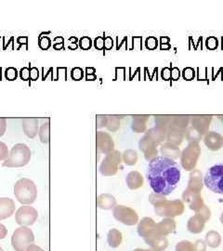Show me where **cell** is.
<instances>
[{
  "instance_id": "cell-33",
  "label": "cell",
  "mask_w": 223,
  "mask_h": 251,
  "mask_svg": "<svg viewBox=\"0 0 223 251\" xmlns=\"http://www.w3.org/2000/svg\"><path fill=\"white\" fill-rule=\"evenodd\" d=\"M138 152L132 149H127L122 153V161L126 166H135L138 162Z\"/></svg>"
},
{
  "instance_id": "cell-29",
  "label": "cell",
  "mask_w": 223,
  "mask_h": 251,
  "mask_svg": "<svg viewBox=\"0 0 223 251\" xmlns=\"http://www.w3.org/2000/svg\"><path fill=\"white\" fill-rule=\"evenodd\" d=\"M123 240L122 233L117 229H112L107 234V242L111 248H118Z\"/></svg>"
},
{
  "instance_id": "cell-23",
  "label": "cell",
  "mask_w": 223,
  "mask_h": 251,
  "mask_svg": "<svg viewBox=\"0 0 223 251\" xmlns=\"http://www.w3.org/2000/svg\"><path fill=\"white\" fill-rule=\"evenodd\" d=\"M126 185L130 190L142 188L144 183L143 176L139 171H130L126 176Z\"/></svg>"
},
{
  "instance_id": "cell-42",
  "label": "cell",
  "mask_w": 223,
  "mask_h": 251,
  "mask_svg": "<svg viewBox=\"0 0 223 251\" xmlns=\"http://www.w3.org/2000/svg\"><path fill=\"white\" fill-rule=\"evenodd\" d=\"M18 71L14 67H9L5 71V77L9 81L16 80L18 77Z\"/></svg>"
},
{
  "instance_id": "cell-61",
  "label": "cell",
  "mask_w": 223,
  "mask_h": 251,
  "mask_svg": "<svg viewBox=\"0 0 223 251\" xmlns=\"http://www.w3.org/2000/svg\"><path fill=\"white\" fill-rule=\"evenodd\" d=\"M133 251H152V249H151V250H144V249H136V250H134Z\"/></svg>"
},
{
  "instance_id": "cell-11",
  "label": "cell",
  "mask_w": 223,
  "mask_h": 251,
  "mask_svg": "<svg viewBox=\"0 0 223 251\" xmlns=\"http://www.w3.org/2000/svg\"><path fill=\"white\" fill-rule=\"evenodd\" d=\"M156 223L150 217H144L138 225V233L142 236L144 242H149L155 236H160L155 232Z\"/></svg>"
},
{
  "instance_id": "cell-9",
  "label": "cell",
  "mask_w": 223,
  "mask_h": 251,
  "mask_svg": "<svg viewBox=\"0 0 223 251\" xmlns=\"http://www.w3.org/2000/svg\"><path fill=\"white\" fill-rule=\"evenodd\" d=\"M113 215L117 222L127 226H133L139 223V215L133 208L129 206L116 205L114 208Z\"/></svg>"
},
{
  "instance_id": "cell-1",
  "label": "cell",
  "mask_w": 223,
  "mask_h": 251,
  "mask_svg": "<svg viewBox=\"0 0 223 251\" xmlns=\"http://www.w3.org/2000/svg\"><path fill=\"white\" fill-rule=\"evenodd\" d=\"M146 178L153 193L167 197L178 186L180 169L177 162L161 155L149 162Z\"/></svg>"
},
{
  "instance_id": "cell-50",
  "label": "cell",
  "mask_w": 223,
  "mask_h": 251,
  "mask_svg": "<svg viewBox=\"0 0 223 251\" xmlns=\"http://www.w3.org/2000/svg\"><path fill=\"white\" fill-rule=\"evenodd\" d=\"M206 244L202 239H198L194 243V251H206Z\"/></svg>"
},
{
  "instance_id": "cell-63",
  "label": "cell",
  "mask_w": 223,
  "mask_h": 251,
  "mask_svg": "<svg viewBox=\"0 0 223 251\" xmlns=\"http://www.w3.org/2000/svg\"><path fill=\"white\" fill-rule=\"evenodd\" d=\"M219 118L221 119V121H222V123H223V117H219Z\"/></svg>"
},
{
  "instance_id": "cell-51",
  "label": "cell",
  "mask_w": 223,
  "mask_h": 251,
  "mask_svg": "<svg viewBox=\"0 0 223 251\" xmlns=\"http://www.w3.org/2000/svg\"><path fill=\"white\" fill-rule=\"evenodd\" d=\"M94 48L98 50H104V37L102 36H97L93 42Z\"/></svg>"
},
{
  "instance_id": "cell-55",
  "label": "cell",
  "mask_w": 223,
  "mask_h": 251,
  "mask_svg": "<svg viewBox=\"0 0 223 251\" xmlns=\"http://www.w3.org/2000/svg\"><path fill=\"white\" fill-rule=\"evenodd\" d=\"M180 75H181V72H180V70L178 69V67H173L171 69V79L172 80H178L179 77H180Z\"/></svg>"
},
{
  "instance_id": "cell-35",
  "label": "cell",
  "mask_w": 223,
  "mask_h": 251,
  "mask_svg": "<svg viewBox=\"0 0 223 251\" xmlns=\"http://www.w3.org/2000/svg\"><path fill=\"white\" fill-rule=\"evenodd\" d=\"M185 138L189 143H192V142L199 143L201 140H203V136L197 131L194 127H192L191 126L188 127L187 130L185 132Z\"/></svg>"
},
{
  "instance_id": "cell-52",
  "label": "cell",
  "mask_w": 223,
  "mask_h": 251,
  "mask_svg": "<svg viewBox=\"0 0 223 251\" xmlns=\"http://www.w3.org/2000/svg\"><path fill=\"white\" fill-rule=\"evenodd\" d=\"M19 75H20V78L22 80L28 81L30 79V68L28 67H23L21 69V71L19 73Z\"/></svg>"
},
{
  "instance_id": "cell-7",
  "label": "cell",
  "mask_w": 223,
  "mask_h": 251,
  "mask_svg": "<svg viewBox=\"0 0 223 251\" xmlns=\"http://www.w3.org/2000/svg\"><path fill=\"white\" fill-rule=\"evenodd\" d=\"M35 241L33 231L26 226L17 228L11 236V245L15 251H26L28 246Z\"/></svg>"
},
{
  "instance_id": "cell-30",
  "label": "cell",
  "mask_w": 223,
  "mask_h": 251,
  "mask_svg": "<svg viewBox=\"0 0 223 251\" xmlns=\"http://www.w3.org/2000/svg\"><path fill=\"white\" fill-rule=\"evenodd\" d=\"M184 138H185V133L175 130V129H170L167 133L166 141L170 144L179 146L180 144H182Z\"/></svg>"
},
{
  "instance_id": "cell-37",
  "label": "cell",
  "mask_w": 223,
  "mask_h": 251,
  "mask_svg": "<svg viewBox=\"0 0 223 251\" xmlns=\"http://www.w3.org/2000/svg\"><path fill=\"white\" fill-rule=\"evenodd\" d=\"M92 45H93V42L89 36H82L78 41V46L83 50H89L91 49Z\"/></svg>"
},
{
  "instance_id": "cell-39",
  "label": "cell",
  "mask_w": 223,
  "mask_h": 251,
  "mask_svg": "<svg viewBox=\"0 0 223 251\" xmlns=\"http://www.w3.org/2000/svg\"><path fill=\"white\" fill-rule=\"evenodd\" d=\"M38 46L42 50H48L51 47V39L47 36H40L38 38Z\"/></svg>"
},
{
  "instance_id": "cell-64",
  "label": "cell",
  "mask_w": 223,
  "mask_h": 251,
  "mask_svg": "<svg viewBox=\"0 0 223 251\" xmlns=\"http://www.w3.org/2000/svg\"><path fill=\"white\" fill-rule=\"evenodd\" d=\"M0 251H3V249L0 247Z\"/></svg>"
},
{
  "instance_id": "cell-47",
  "label": "cell",
  "mask_w": 223,
  "mask_h": 251,
  "mask_svg": "<svg viewBox=\"0 0 223 251\" xmlns=\"http://www.w3.org/2000/svg\"><path fill=\"white\" fill-rule=\"evenodd\" d=\"M53 47L55 50H64V39L63 36H57L53 40Z\"/></svg>"
},
{
  "instance_id": "cell-56",
  "label": "cell",
  "mask_w": 223,
  "mask_h": 251,
  "mask_svg": "<svg viewBox=\"0 0 223 251\" xmlns=\"http://www.w3.org/2000/svg\"><path fill=\"white\" fill-rule=\"evenodd\" d=\"M68 42H69V45H68V49L69 50H76L77 49V47H78V42H77V38L76 37H74V36H72L69 38V40H68Z\"/></svg>"
},
{
  "instance_id": "cell-31",
  "label": "cell",
  "mask_w": 223,
  "mask_h": 251,
  "mask_svg": "<svg viewBox=\"0 0 223 251\" xmlns=\"http://www.w3.org/2000/svg\"><path fill=\"white\" fill-rule=\"evenodd\" d=\"M173 117L171 116H155L154 117V123L155 126L164 130L166 133L170 130L171 126V122H172Z\"/></svg>"
},
{
  "instance_id": "cell-25",
  "label": "cell",
  "mask_w": 223,
  "mask_h": 251,
  "mask_svg": "<svg viewBox=\"0 0 223 251\" xmlns=\"http://www.w3.org/2000/svg\"><path fill=\"white\" fill-rule=\"evenodd\" d=\"M116 206V199L110 194H102L97 198V206L100 209L110 210Z\"/></svg>"
},
{
  "instance_id": "cell-36",
  "label": "cell",
  "mask_w": 223,
  "mask_h": 251,
  "mask_svg": "<svg viewBox=\"0 0 223 251\" xmlns=\"http://www.w3.org/2000/svg\"><path fill=\"white\" fill-rule=\"evenodd\" d=\"M38 136L43 144L50 143V122H47L38 129Z\"/></svg>"
},
{
  "instance_id": "cell-40",
  "label": "cell",
  "mask_w": 223,
  "mask_h": 251,
  "mask_svg": "<svg viewBox=\"0 0 223 251\" xmlns=\"http://www.w3.org/2000/svg\"><path fill=\"white\" fill-rule=\"evenodd\" d=\"M181 75L184 80L191 81L196 77V71L192 67H186L182 70Z\"/></svg>"
},
{
  "instance_id": "cell-14",
  "label": "cell",
  "mask_w": 223,
  "mask_h": 251,
  "mask_svg": "<svg viewBox=\"0 0 223 251\" xmlns=\"http://www.w3.org/2000/svg\"><path fill=\"white\" fill-rule=\"evenodd\" d=\"M182 201H183V203L188 204L190 209L194 210L196 213L198 210L201 209L202 206L205 205L203 198L201 197L200 194L193 193L187 189H185L182 194Z\"/></svg>"
},
{
  "instance_id": "cell-57",
  "label": "cell",
  "mask_w": 223,
  "mask_h": 251,
  "mask_svg": "<svg viewBox=\"0 0 223 251\" xmlns=\"http://www.w3.org/2000/svg\"><path fill=\"white\" fill-rule=\"evenodd\" d=\"M114 47V40L111 36L104 37V50H110Z\"/></svg>"
},
{
  "instance_id": "cell-46",
  "label": "cell",
  "mask_w": 223,
  "mask_h": 251,
  "mask_svg": "<svg viewBox=\"0 0 223 251\" xmlns=\"http://www.w3.org/2000/svg\"><path fill=\"white\" fill-rule=\"evenodd\" d=\"M205 46L208 50H214L219 46V40L215 36H209L205 41Z\"/></svg>"
},
{
  "instance_id": "cell-19",
  "label": "cell",
  "mask_w": 223,
  "mask_h": 251,
  "mask_svg": "<svg viewBox=\"0 0 223 251\" xmlns=\"http://www.w3.org/2000/svg\"><path fill=\"white\" fill-rule=\"evenodd\" d=\"M176 227H177V224L174 219L165 218L163 221H161L160 223L156 224L155 232L160 236H167L170 233L175 232Z\"/></svg>"
},
{
  "instance_id": "cell-43",
  "label": "cell",
  "mask_w": 223,
  "mask_h": 251,
  "mask_svg": "<svg viewBox=\"0 0 223 251\" xmlns=\"http://www.w3.org/2000/svg\"><path fill=\"white\" fill-rule=\"evenodd\" d=\"M197 215L201 216L202 218H204V220H205V222H207V221H209L210 220V218H211V210L209 209V207L208 206H204L201 207V209L200 210H198L197 213Z\"/></svg>"
},
{
  "instance_id": "cell-5",
  "label": "cell",
  "mask_w": 223,
  "mask_h": 251,
  "mask_svg": "<svg viewBox=\"0 0 223 251\" xmlns=\"http://www.w3.org/2000/svg\"><path fill=\"white\" fill-rule=\"evenodd\" d=\"M204 185L215 194L223 195V163L216 164L205 173Z\"/></svg>"
},
{
  "instance_id": "cell-3",
  "label": "cell",
  "mask_w": 223,
  "mask_h": 251,
  "mask_svg": "<svg viewBox=\"0 0 223 251\" xmlns=\"http://www.w3.org/2000/svg\"><path fill=\"white\" fill-rule=\"evenodd\" d=\"M14 196L24 206L33 204L37 198L36 183L27 178L18 179L14 185Z\"/></svg>"
},
{
  "instance_id": "cell-4",
  "label": "cell",
  "mask_w": 223,
  "mask_h": 251,
  "mask_svg": "<svg viewBox=\"0 0 223 251\" xmlns=\"http://www.w3.org/2000/svg\"><path fill=\"white\" fill-rule=\"evenodd\" d=\"M31 156V150L26 144H15L9 152V157L3 162L2 166L6 168H22L30 162Z\"/></svg>"
},
{
  "instance_id": "cell-16",
  "label": "cell",
  "mask_w": 223,
  "mask_h": 251,
  "mask_svg": "<svg viewBox=\"0 0 223 251\" xmlns=\"http://www.w3.org/2000/svg\"><path fill=\"white\" fill-rule=\"evenodd\" d=\"M203 141L205 146L210 151H219L223 148V136L216 131H208L206 134L203 137Z\"/></svg>"
},
{
  "instance_id": "cell-54",
  "label": "cell",
  "mask_w": 223,
  "mask_h": 251,
  "mask_svg": "<svg viewBox=\"0 0 223 251\" xmlns=\"http://www.w3.org/2000/svg\"><path fill=\"white\" fill-rule=\"evenodd\" d=\"M7 130V119L5 117H0V138L5 134Z\"/></svg>"
},
{
  "instance_id": "cell-6",
  "label": "cell",
  "mask_w": 223,
  "mask_h": 251,
  "mask_svg": "<svg viewBox=\"0 0 223 251\" xmlns=\"http://www.w3.org/2000/svg\"><path fill=\"white\" fill-rule=\"evenodd\" d=\"M201 155V147L199 143H189L187 147L180 153V164L183 170L193 171L197 168V162Z\"/></svg>"
},
{
  "instance_id": "cell-32",
  "label": "cell",
  "mask_w": 223,
  "mask_h": 251,
  "mask_svg": "<svg viewBox=\"0 0 223 251\" xmlns=\"http://www.w3.org/2000/svg\"><path fill=\"white\" fill-rule=\"evenodd\" d=\"M148 246L151 247L152 251H164L169 246V240L166 236H157Z\"/></svg>"
},
{
  "instance_id": "cell-22",
  "label": "cell",
  "mask_w": 223,
  "mask_h": 251,
  "mask_svg": "<svg viewBox=\"0 0 223 251\" xmlns=\"http://www.w3.org/2000/svg\"><path fill=\"white\" fill-rule=\"evenodd\" d=\"M160 152L162 156L168 157V158L173 159V160L180 157V153H181L178 146L168 143V142L161 144Z\"/></svg>"
},
{
  "instance_id": "cell-44",
  "label": "cell",
  "mask_w": 223,
  "mask_h": 251,
  "mask_svg": "<svg viewBox=\"0 0 223 251\" xmlns=\"http://www.w3.org/2000/svg\"><path fill=\"white\" fill-rule=\"evenodd\" d=\"M72 79L75 81H79L84 77V70L80 67H74L71 71Z\"/></svg>"
},
{
  "instance_id": "cell-18",
  "label": "cell",
  "mask_w": 223,
  "mask_h": 251,
  "mask_svg": "<svg viewBox=\"0 0 223 251\" xmlns=\"http://www.w3.org/2000/svg\"><path fill=\"white\" fill-rule=\"evenodd\" d=\"M38 125L39 120L36 117H25L22 119L24 132L30 139H34L38 133Z\"/></svg>"
},
{
  "instance_id": "cell-8",
  "label": "cell",
  "mask_w": 223,
  "mask_h": 251,
  "mask_svg": "<svg viewBox=\"0 0 223 251\" xmlns=\"http://www.w3.org/2000/svg\"><path fill=\"white\" fill-rule=\"evenodd\" d=\"M121 163H122V153L117 150H114L113 152L105 155L104 159L99 165V171L103 176H106V177L114 176L117 173Z\"/></svg>"
},
{
  "instance_id": "cell-2",
  "label": "cell",
  "mask_w": 223,
  "mask_h": 251,
  "mask_svg": "<svg viewBox=\"0 0 223 251\" xmlns=\"http://www.w3.org/2000/svg\"><path fill=\"white\" fill-rule=\"evenodd\" d=\"M149 201L154 207L155 213L163 218L173 219L183 214L185 206L182 200H168L165 196L152 193L149 196Z\"/></svg>"
},
{
  "instance_id": "cell-24",
  "label": "cell",
  "mask_w": 223,
  "mask_h": 251,
  "mask_svg": "<svg viewBox=\"0 0 223 251\" xmlns=\"http://www.w3.org/2000/svg\"><path fill=\"white\" fill-rule=\"evenodd\" d=\"M190 122H191V117H188V116L173 117L170 129H175L185 133L188 127L190 126Z\"/></svg>"
},
{
  "instance_id": "cell-28",
  "label": "cell",
  "mask_w": 223,
  "mask_h": 251,
  "mask_svg": "<svg viewBox=\"0 0 223 251\" xmlns=\"http://www.w3.org/2000/svg\"><path fill=\"white\" fill-rule=\"evenodd\" d=\"M205 242L209 248L217 249L222 244V235L217 231H209L205 234Z\"/></svg>"
},
{
  "instance_id": "cell-13",
  "label": "cell",
  "mask_w": 223,
  "mask_h": 251,
  "mask_svg": "<svg viewBox=\"0 0 223 251\" xmlns=\"http://www.w3.org/2000/svg\"><path fill=\"white\" fill-rule=\"evenodd\" d=\"M96 146L98 152L108 154L115 150V142L112 136L108 132L97 131L96 132Z\"/></svg>"
},
{
  "instance_id": "cell-12",
  "label": "cell",
  "mask_w": 223,
  "mask_h": 251,
  "mask_svg": "<svg viewBox=\"0 0 223 251\" xmlns=\"http://www.w3.org/2000/svg\"><path fill=\"white\" fill-rule=\"evenodd\" d=\"M158 144H155L150 137L144 135L143 138L140 139L139 142V149L143 152L145 159L148 162H151L158 156Z\"/></svg>"
},
{
  "instance_id": "cell-17",
  "label": "cell",
  "mask_w": 223,
  "mask_h": 251,
  "mask_svg": "<svg viewBox=\"0 0 223 251\" xmlns=\"http://www.w3.org/2000/svg\"><path fill=\"white\" fill-rule=\"evenodd\" d=\"M203 188H204V179H203L202 172L199 170H194L191 171L186 189L193 193L200 194Z\"/></svg>"
},
{
  "instance_id": "cell-49",
  "label": "cell",
  "mask_w": 223,
  "mask_h": 251,
  "mask_svg": "<svg viewBox=\"0 0 223 251\" xmlns=\"http://www.w3.org/2000/svg\"><path fill=\"white\" fill-rule=\"evenodd\" d=\"M106 124H107V116L99 115L96 117V127L97 128L105 127Z\"/></svg>"
},
{
  "instance_id": "cell-34",
  "label": "cell",
  "mask_w": 223,
  "mask_h": 251,
  "mask_svg": "<svg viewBox=\"0 0 223 251\" xmlns=\"http://www.w3.org/2000/svg\"><path fill=\"white\" fill-rule=\"evenodd\" d=\"M105 127L111 132H116L120 128V117L107 116V124Z\"/></svg>"
},
{
  "instance_id": "cell-15",
  "label": "cell",
  "mask_w": 223,
  "mask_h": 251,
  "mask_svg": "<svg viewBox=\"0 0 223 251\" xmlns=\"http://www.w3.org/2000/svg\"><path fill=\"white\" fill-rule=\"evenodd\" d=\"M211 121V116H195L191 117L190 126L204 137L209 131Z\"/></svg>"
},
{
  "instance_id": "cell-27",
  "label": "cell",
  "mask_w": 223,
  "mask_h": 251,
  "mask_svg": "<svg viewBox=\"0 0 223 251\" xmlns=\"http://www.w3.org/2000/svg\"><path fill=\"white\" fill-rule=\"evenodd\" d=\"M145 135L150 137L152 141L158 145L163 144L166 141V137H167V133L156 126H153V127L147 129Z\"/></svg>"
},
{
  "instance_id": "cell-60",
  "label": "cell",
  "mask_w": 223,
  "mask_h": 251,
  "mask_svg": "<svg viewBox=\"0 0 223 251\" xmlns=\"http://www.w3.org/2000/svg\"><path fill=\"white\" fill-rule=\"evenodd\" d=\"M26 251H45L39 248L38 246H36L35 244H31L30 246H28V248L26 249Z\"/></svg>"
},
{
  "instance_id": "cell-53",
  "label": "cell",
  "mask_w": 223,
  "mask_h": 251,
  "mask_svg": "<svg viewBox=\"0 0 223 251\" xmlns=\"http://www.w3.org/2000/svg\"><path fill=\"white\" fill-rule=\"evenodd\" d=\"M161 77L164 80L169 81L171 79V69L170 67H165L163 68L162 72H161Z\"/></svg>"
},
{
  "instance_id": "cell-38",
  "label": "cell",
  "mask_w": 223,
  "mask_h": 251,
  "mask_svg": "<svg viewBox=\"0 0 223 251\" xmlns=\"http://www.w3.org/2000/svg\"><path fill=\"white\" fill-rule=\"evenodd\" d=\"M175 251H194V244L188 240H183L177 244Z\"/></svg>"
},
{
  "instance_id": "cell-45",
  "label": "cell",
  "mask_w": 223,
  "mask_h": 251,
  "mask_svg": "<svg viewBox=\"0 0 223 251\" xmlns=\"http://www.w3.org/2000/svg\"><path fill=\"white\" fill-rule=\"evenodd\" d=\"M9 155V151L7 144L0 142V161H5Z\"/></svg>"
},
{
  "instance_id": "cell-10",
  "label": "cell",
  "mask_w": 223,
  "mask_h": 251,
  "mask_svg": "<svg viewBox=\"0 0 223 251\" xmlns=\"http://www.w3.org/2000/svg\"><path fill=\"white\" fill-rule=\"evenodd\" d=\"M37 218L38 212L33 206H21L15 213V221L21 226H31L36 223Z\"/></svg>"
},
{
  "instance_id": "cell-48",
  "label": "cell",
  "mask_w": 223,
  "mask_h": 251,
  "mask_svg": "<svg viewBox=\"0 0 223 251\" xmlns=\"http://www.w3.org/2000/svg\"><path fill=\"white\" fill-rule=\"evenodd\" d=\"M86 79L88 81H93L97 79L96 75V69L93 67H87L86 68Z\"/></svg>"
},
{
  "instance_id": "cell-62",
  "label": "cell",
  "mask_w": 223,
  "mask_h": 251,
  "mask_svg": "<svg viewBox=\"0 0 223 251\" xmlns=\"http://www.w3.org/2000/svg\"><path fill=\"white\" fill-rule=\"evenodd\" d=\"M220 220H221V223L223 225V212L222 213V215H221V218H220Z\"/></svg>"
},
{
  "instance_id": "cell-41",
  "label": "cell",
  "mask_w": 223,
  "mask_h": 251,
  "mask_svg": "<svg viewBox=\"0 0 223 251\" xmlns=\"http://www.w3.org/2000/svg\"><path fill=\"white\" fill-rule=\"evenodd\" d=\"M157 46H158V40L156 37L149 36L146 38V40H145L146 49H148L150 50H156Z\"/></svg>"
},
{
  "instance_id": "cell-26",
  "label": "cell",
  "mask_w": 223,
  "mask_h": 251,
  "mask_svg": "<svg viewBox=\"0 0 223 251\" xmlns=\"http://www.w3.org/2000/svg\"><path fill=\"white\" fill-rule=\"evenodd\" d=\"M148 116H133L131 122V128L136 133H145L147 130Z\"/></svg>"
},
{
  "instance_id": "cell-58",
  "label": "cell",
  "mask_w": 223,
  "mask_h": 251,
  "mask_svg": "<svg viewBox=\"0 0 223 251\" xmlns=\"http://www.w3.org/2000/svg\"><path fill=\"white\" fill-rule=\"evenodd\" d=\"M39 77V71L36 67H32L30 68V79L33 81H36Z\"/></svg>"
},
{
  "instance_id": "cell-21",
  "label": "cell",
  "mask_w": 223,
  "mask_h": 251,
  "mask_svg": "<svg viewBox=\"0 0 223 251\" xmlns=\"http://www.w3.org/2000/svg\"><path fill=\"white\" fill-rule=\"evenodd\" d=\"M205 222L204 218L201 216L196 215L192 216L187 223V229L190 233H202L205 229Z\"/></svg>"
},
{
  "instance_id": "cell-20",
  "label": "cell",
  "mask_w": 223,
  "mask_h": 251,
  "mask_svg": "<svg viewBox=\"0 0 223 251\" xmlns=\"http://www.w3.org/2000/svg\"><path fill=\"white\" fill-rule=\"evenodd\" d=\"M15 203L9 198H0V221L6 220L15 212Z\"/></svg>"
},
{
  "instance_id": "cell-59",
  "label": "cell",
  "mask_w": 223,
  "mask_h": 251,
  "mask_svg": "<svg viewBox=\"0 0 223 251\" xmlns=\"http://www.w3.org/2000/svg\"><path fill=\"white\" fill-rule=\"evenodd\" d=\"M8 234V229L2 225L0 224V239H4Z\"/></svg>"
}]
</instances>
